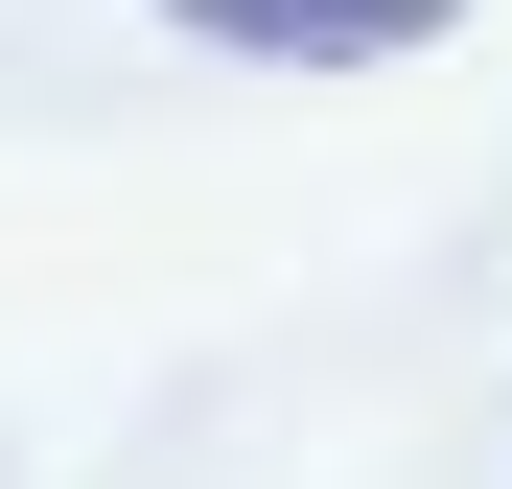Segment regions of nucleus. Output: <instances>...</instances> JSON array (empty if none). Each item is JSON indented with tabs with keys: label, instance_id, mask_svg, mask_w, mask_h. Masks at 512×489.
<instances>
[{
	"label": "nucleus",
	"instance_id": "obj_1",
	"mask_svg": "<svg viewBox=\"0 0 512 489\" xmlns=\"http://www.w3.org/2000/svg\"><path fill=\"white\" fill-rule=\"evenodd\" d=\"M210 47H280V70H350V47H419V24H466V0H187Z\"/></svg>",
	"mask_w": 512,
	"mask_h": 489
}]
</instances>
